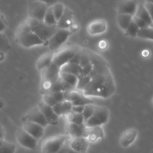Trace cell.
I'll use <instances>...</instances> for the list:
<instances>
[{
	"instance_id": "cell-28",
	"label": "cell",
	"mask_w": 153,
	"mask_h": 153,
	"mask_svg": "<svg viewBox=\"0 0 153 153\" xmlns=\"http://www.w3.org/2000/svg\"><path fill=\"white\" fill-rule=\"evenodd\" d=\"M60 70H61V72L73 74L74 76H77V77H79L80 76L81 73V67H79V65L70 64V63H68V64H65L63 67H61L60 68Z\"/></svg>"
},
{
	"instance_id": "cell-18",
	"label": "cell",
	"mask_w": 153,
	"mask_h": 153,
	"mask_svg": "<svg viewBox=\"0 0 153 153\" xmlns=\"http://www.w3.org/2000/svg\"><path fill=\"white\" fill-rule=\"evenodd\" d=\"M107 31V22L104 19H95L88 25V32L91 35H100Z\"/></svg>"
},
{
	"instance_id": "cell-37",
	"label": "cell",
	"mask_w": 153,
	"mask_h": 153,
	"mask_svg": "<svg viewBox=\"0 0 153 153\" xmlns=\"http://www.w3.org/2000/svg\"><path fill=\"white\" fill-rule=\"evenodd\" d=\"M132 20L135 22V24L137 25V27H138L140 29V28H146V27L149 26V25H148L145 21H143V19H140V18L137 17V16H133Z\"/></svg>"
},
{
	"instance_id": "cell-3",
	"label": "cell",
	"mask_w": 153,
	"mask_h": 153,
	"mask_svg": "<svg viewBox=\"0 0 153 153\" xmlns=\"http://www.w3.org/2000/svg\"><path fill=\"white\" fill-rule=\"evenodd\" d=\"M25 22L33 32L38 36L45 43L58 29L57 25L50 26L45 24L43 21H39L31 18H28Z\"/></svg>"
},
{
	"instance_id": "cell-26",
	"label": "cell",
	"mask_w": 153,
	"mask_h": 153,
	"mask_svg": "<svg viewBox=\"0 0 153 153\" xmlns=\"http://www.w3.org/2000/svg\"><path fill=\"white\" fill-rule=\"evenodd\" d=\"M132 18L133 16L131 15L118 13L117 16V25H119L121 29L126 31L130 22L132 21Z\"/></svg>"
},
{
	"instance_id": "cell-34",
	"label": "cell",
	"mask_w": 153,
	"mask_h": 153,
	"mask_svg": "<svg viewBox=\"0 0 153 153\" xmlns=\"http://www.w3.org/2000/svg\"><path fill=\"white\" fill-rule=\"evenodd\" d=\"M94 108H95V104L91 103V104H88L85 105V108H84L83 112H82V117L84 118L85 123L90 119L91 116H92L93 113L94 111Z\"/></svg>"
},
{
	"instance_id": "cell-32",
	"label": "cell",
	"mask_w": 153,
	"mask_h": 153,
	"mask_svg": "<svg viewBox=\"0 0 153 153\" xmlns=\"http://www.w3.org/2000/svg\"><path fill=\"white\" fill-rule=\"evenodd\" d=\"M43 22L45 24L48 25H50V26H54V25H57V22L56 19H55V16L53 14V12H52V6H49V8H48L47 11H46V14H45L44 19H43Z\"/></svg>"
},
{
	"instance_id": "cell-6",
	"label": "cell",
	"mask_w": 153,
	"mask_h": 153,
	"mask_svg": "<svg viewBox=\"0 0 153 153\" xmlns=\"http://www.w3.org/2000/svg\"><path fill=\"white\" fill-rule=\"evenodd\" d=\"M70 137L66 134L51 136L43 140L41 146L42 153H57L63 147Z\"/></svg>"
},
{
	"instance_id": "cell-43",
	"label": "cell",
	"mask_w": 153,
	"mask_h": 153,
	"mask_svg": "<svg viewBox=\"0 0 153 153\" xmlns=\"http://www.w3.org/2000/svg\"><path fill=\"white\" fill-rule=\"evenodd\" d=\"M41 1L47 4L49 6H52L53 4H56V3L61 2V0H28V1Z\"/></svg>"
},
{
	"instance_id": "cell-7",
	"label": "cell",
	"mask_w": 153,
	"mask_h": 153,
	"mask_svg": "<svg viewBox=\"0 0 153 153\" xmlns=\"http://www.w3.org/2000/svg\"><path fill=\"white\" fill-rule=\"evenodd\" d=\"M79 49V48L77 46H66L60 48L58 50L54 52L52 63L61 68V67L70 62Z\"/></svg>"
},
{
	"instance_id": "cell-41",
	"label": "cell",
	"mask_w": 153,
	"mask_h": 153,
	"mask_svg": "<svg viewBox=\"0 0 153 153\" xmlns=\"http://www.w3.org/2000/svg\"><path fill=\"white\" fill-rule=\"evenodd\" d=\"M143 5H144L145 8L146 9V10L149 13V16H150L151 19L153 21V4L149 2H145V4Z\"/></svg>"
},
{
	"instance_id": "cell-36",
	"label": "cell",
	"mask_w": 153,
	"mask_h": 153,
	"mask_svg": "<svg viewBox=\"0 0 153 153\" xmlns=\"http://www.w3.org/2000/svg\"><path fill=\"white\" fill-rule=\"evenodd\" d=\"M91 61V53L87 50H82V55H81L80 62H79V67H82L87 65Z\"/></svg>"
},
{
	"instance_id": "cell-27",
	"label": "cell",
	"mask_w": 153,
	"mask_h": 153,
	"mask_svg": "<svg viewBox=\"0 0 153 153\" xmlns=\"http://www.w3.org/2000/svg\"><path fill=\"white\" fill-rule=\"evenodd\" d=\"M60 78H61L64 82H65L66 83L68 84L72 88L76 89L78 84L77 76H74V75L73 74H70V73L60 72Z\"/></svg>"
},
{
	"instance_id": "cell-2",
	"label": "cell",
	"mask_w": 153,
	"mask_h": 153,
	"mask_svg": "<svg viewBox=\"0 0 153 153\" xmlns=\"http://www.w3.org/2000/svg\"><path fill=\"white\" fill-rule=\"evenodd\" d=\"M15 39L16 42L19 46L25 49L46 45V43L38 36L33 32L25 21L22 22L16 29Z\"/></svg>"
},
{
	"instance_id": "cell-42",
	"label": "cell",
	"mask_w": 153,
	"mask_h": 153,
	"mask_svg": "<svg viewBox=\"0 0 153 153\" xmlns=\"http://www.w3.org/2000/svg\"><path fill=\"white\" fill-rule=\"evenodd\" d=\"M84 108H85V105H76L72 107L71 111L74 112L76 114H82Z\"/></svg>"
},
{
	"instance_id": "cell-38",
	"label": "cell",
	"mask_w": 153,
	"mask_h": 153,
	"mask_svg": "<svg viewBox=\"0 0 153 153\" xmlns=\"http://www.w3.org/2000/svg\"><path fill=\"white\" fill-rule=\"evenodd\" d=\"M57 153H80V152H76L75 150H73L71 147L70 146L68 143V140L66 142L65 144L63 146V147L60 149Z\"/></svg>"
},
{
	"instance_id": "cell-35",
	"label": "cell",
	"mask_w": 153,
	"mask_h": 153,
	"mask_svg": "<svg viewBox=\"0 0 153 153\" xmlns=\"http://www.w3.org/2000/svg\"><path fill=\"white\" fill-rule=\"evenodd\" d=\"M139 29H140V28L137 27V25H136L135 22L132 20L130 22V24L128 25V26L127 27V28L126 29L125 31L126 33V34H128L130 37H135L137 36V33H138Z\"/></svg>"
},
{
	"instance_id": "cell-22",
	"label": "cell",
	"mask_w": 153,
	"mask_h": 153,
	"mask_svg": "<svg viewBox=\"0 0 153 153\" xmlns=\"http://www.w3.org/2000/svg\"><path fill=\"white\" fill-rule=\"evenodd\" d=\"M73 105L68 100H64L61 102L57 103L56 105L52 107V109L55 111V113L58 117L66 116L68 113H70L72 110Z\"/></svg>"
},
{
	"instance_id": "cell-33",
	"label": "cell",
	"mask_w": 153,
	"mask_h": 153,
	"mask_svg": "<svg viewBox=\"0 0 153 153\" xmlns=\"http://www.w3.org/2000/svg\"><path fill=\"white\" fill-rule=\"evenodd\" d=\"M66 6L64 4H62L61 2L56 3V4H53L52 6V12H53V14L55 16V19H56L57 22H58L62 16L63 13H64V10H65Z\"/></svg>"
},
{
	"instance_id": "cell-19",
	"label": "cell",
	"mask_w": 153,
	"mask_h": 153,
	"mask_svg": "<svg viewBox=\"0 0 153 153\" xmlns=\"http://www.w3.org/2000/svg\"><path fill=\"white\" fill-rule=\"evenodd\" d=\"M65 92H49L43 94L42 101L48 105L53 107L57 103L65 100Z\"/></svg>"
},
{
	"instance_id": "cell-21",
	"label": "cell",
	"mask_w": 153,
	"mask_h": 153,
	"mask_svg": "<svg viewBox=\"0 0 153 153\" xmlns=\"http://www.w3.org/2000/svg\"><path fill=\"white\" fill-rule=\"evenodd\" d=\"M73 24V13L69 7H66L61 19L58 20L57 26L61 29H70Z\"/></svg>"
},
{
	"instance_id": "cell-23",
	"label": "cell",
	"mask_w": 153,
	"mask_h": 153,
	"mask_svg": "<svg viewBox=\"0 0 153 153\" xmlns=\"http://www.w3.org/2000/svg\"><path fill=\"white\" fill-rule=\"evenodd\" d=\"M54 52H49L47 53L43 54L40 57L36 63V67L40 72L44 70L45 68L50 65L52 63V58H53Z\"/></svg>"
},
{
	"instance_id": "cell-25",
	"label": "cell",
	"mask_w": 153,
	"mask_h": 153,
	"mask_svg": "<svg viewBox=\"0 0 153 153\" xmlns=\"http://www.w3.org/2000/svg\"><path fill=\"white\" fill-rule=\"evenodd\" d=\"M73 89V88H72L68 84H67L61 78H59L58 80L52 85V86L49 89V92H66V91Z\"/></svg>"
},
{
	"instance_id": "cell-24",
	"label": "cell",
	"mask_w": 153,
	"mask_h": 153,
	"mask_svg": "<svg viewBox=\"0 0 153 153\" xmlns=\"http://www.w3.org/2000/svg\"><path fill=\"white\" fill-rule=\"evenodd\" d=\"M134 16H137V17H139L140 19H143V20L145 21L149 26H152V25L153 21L152 20V19H151L149 13H148V11L146 10V9L145 8L143 4H138Z\"/></svg>"
},
{
	"instance_id": "cell-31",
	"label": "cell",
	"mask_w": 153,
	"mask_h": 153,
	"mask_svg": "<svg viewBox=\"0 0 153 153\" xmlns=\"http://www.w3.org/2000/svg\"><path fill=\"white\" fill-rule=\"evenodd\" d=\"M16 146L13 143L4 140H0V153H15Z\"/></svg>"
},
{
	"instance_id": "cell-17",
	"label": "cell",
	"mask_w": 153,
	"mask_h": 153,
	"mask_svg": "<svg viewBox=\"0 0 153 153\" xmlns=\"http://www.w3.org/2000/svg\"><path fill=\"white\" fill-rule=\"evenodd\" d=\"M137 6L138 4L135 0H123L118 4L117 13L133 16L135 14Z\"/></svg>"
},
{
	"instance_id": "cell-15",
	"label": "cell",
	"mask_w": 153,
	"mask_h": 153,
	"mask_svg": "<svg viewBox=\"0 0 153 153\" xmlns=\"http://www.w3.org/2000/svg\"><path fill=\"white\" fill-rule=\"evenodd\" d=\"M138 135V131L134 128H127L120 137V145L123 148H128L133 144Z\"/></svg>"
},
{
	"instance_id": "cell-5",
	"label": "cell",
	"mask_w": 153,
	"mask_h": 153,
	"mask_svg": "<svg viewBox=\"0 0 153 153\" xmlns=\"http://www.w3.org/2000/svg\"><path fill=\"white\" fill-rule=\"evenodd\" d=\"M109 115L110 114L107 108L95 105V108L92 116L85 123V126L88 128L101 126L108 121Z\"/></svg>"
},
{
	"instance_id": "cell-12",
	"label": "cell",
	"mask_w": 153,
	"mask_h": 153,
	"mask_svg": "<svg viewBox=\"0 0 153 153\" xmlns=\"http://www.w3.org/2000/svg\"><path fill=\"white\" fill-rule=\"evenodd\" d=\"M37 107L39 108L40 111L44 116L46 122L48 123V125H58V123H59V117L55 113V111L52 109V107L46 105L43 101H40L37 104Z\"/></svg>"
},
{
	"instance_id": "cell-4",
	"label": "cell",
	"mask_w": 153,
	"mask_h": 153,
	"mask_svg": "<svg viewBox=\"0 0 153 153\" xmlns=\"http://www.w3.org/2000/svg\"><path fill=\"white\" fill-rule=\"evenodd\" d=\"M61 70L55 64L52 63L46 68L40 72L41 74V85L40 89L43 92L48 93L51 87L55 82H56L60 78Z\"/></svg>"
},
{
	"instance_id": "cell-39",
	"label": "cell",
	"mask_w": 153,
	"mask_h": 153,
	"mask_svg": "<svg viewBox=\"0 0 153 153\" xmlns=\"http://www.w3.org/2000/svg\"><path fill=\"white\" fill-rule=\"evenodd\" d=\"M82 49H79L78 50V52L75 54L74 56L73 57L71 60L70 61V64H77V65H79V62H80V58H81V55H82Z\"/></svg>"
},
{
	"instance_id": "cell-40",
	"label": "cell",
	"mask_w": 153,
	"mask_h": 153,
	"mask_svg": "<svg viewBox=\"0 0 153 153\" xmlns=\"http://www.w3.org/2000/svg\"><path fill=\"white\" fill-rule=\"evenodd\" d=\"M7 24L5 17H4L2 13H0V33L5 31V29L7 28Z\"/></svg>"
},
{
	"instance_id": "cell-14",
	"label": "cell",
	"mask_w": 153,
	"mask_h": 153,
	"mask_svg": "<svg viewBox=\"0 0 153 153\" xmlns=\"http://www.w3.org/2000/svg\"><path fill=\"white\" fill-rule=\"evenodd\" d=\"M24 121H30V122L39 124L44 128L48 126V123L46 122L44 116L40 111L39 108L37 107V105L28 111V112L25 116V120Z\"/></svg>"
},
{
	"instance_id": "cell-29",
	"label": "cell",
	"mask_w": 153,
	"mask_h": 153,
	"mask_svg": "<svg viewBox=\"0 0 153 153\" xmlns=\"http://www.w3.org/2000/svg\"><path fill=\"white\" fill-rule=\"evenodd\" d=\"M65 117L68 123L79 124V125L80 124H85V120H84L82 114H76L73 111H70Z\"/></svg>"
},
{
	"instance_id": "cell-8",
	"label": "cell",
	"mask_w": 153,
	"mask_h": 153,
	"mask_svg": "<svg viewBox=\"0 0 153 153\" xmlns=\"http://www.w3.org/2000/svg\"><path fill=\"white\" fill-rule=\"evenodd\" d=\"M72 34L70 29H61L58 28L56 32L47 40L46 45L51 51H57L63 46L64 43L68 40Z\"/></svg>"
},
{
	"instance_id": "cell-11",
	"label": "cell",
	"mask_w": 153,
	"mask_h": 153,
	"mask_svg": "<svg viewBox=\"0 0 153 153\" xmlns=\"http://www.w3.org/2000/svg\"><path fill=\"white\" fill-rule=\"evenodd\" d=\"M16 141L22 147L31 150H35L37 146V141L35 138L30 135L29 134L24 131L22 127L18 128L16 134Z\"/></svg>"
},
{
	"instance_id": "cell-44",
	"label": "cell",
	"mask_w": 153,
	"mask_h": 153,
	"mask_svg": "<svg viewBox=\"0 0 153 153\" xmlns=\"http://www.w3.org/2000/svg\"><path fill=\"white\" fill-rule=\"evenodd\" d=\"M4 129L2 127V126L0 124V140H4Z\"/></svg>"
},
{
	"instance_id": "cell-1",
	"label": "cell",
	"mask_w": 153,
	"mask_h": 153,
	"mask_svg": "<svg viewBox=\"0 0 153 153\" xmlns=\"http://www.w3.org/2000/svg\"><path fill=\"white\" fill-rule=\"evenodd\" d=\"M114 92V82L107 64L97 75L91 78L90 82L82 91L87 97H97L105 99L111 97Z\"/></svg>"
},
{
	"instance_id": "cell-10",
	"label": "cell",
	"mask_w": 153,
	"mask_h": 153,
	"mask_svg": "<svg viewBox=\"0 0 153 153\" xmlns=\"http://www.w3.org/2000/svg\"><path fill=\"white\" fill-rule=\"evenodd\" d=\"M64 94H65V100L70 101L73 106L86 105L88 104L94 103L91 99L84 95L82 91H79V90H70V91H66Z\"/></svg>"
},
{
	"instance_id": "cell-13",
	"label": "cell",
	"mask_w": 153,
	"mask_h": 153,
	"mask_svg": "<svg viewBox=\"0 0 153 153\" xmlns=\"http://www.w3.org/2000/svg\"><path fill=\"white\" fill-rule=\"evenodd\" d=\"M22 128L37 140L43 137L45 132L44 127L30 121H24Z\"/></svg>"
},
{
	"instance_id": "cell-16",
	"label": "cell",
	"mask_w": 153,
	"mask_h": 153,
	"mask_svg": "<svg viewBox=\"0 0 153 153\" xmlns=\"http://www.w3.org/2000/svg\"><path fill=\"white\" fill-rule=\"evenodd\" d=\"M88 128L85 126V124H76L68 123L67 126V130L68 136L71 138L76 137H86L88 135Z\"/></svg>"
},
{
	"instance_id": "cell-45",
	"label": "cell",
	"mask_w": 153,
	"mask_h": 153,
	"mask_svg": "<svg viewBox=\"0 0 153 153\" xmlns=\"http://www.w3.org/2000/svg\"><path fill=\"white\" fill-rule=\"evenodd\" d=\"M146 2H149V3H152L153 4V0H145Z\"/></svg>"
},
{
	"instance_id": "cell-30",
	"label": "cell",
	"mask_w": 153,
	"mask_h": 153,
	"mask_svg": "<svg viewBox=\"0 0 153 153\" xmlns=\"http://www.w3.org/2000/svg\"><path fill=\"white\" fill-rule=\"evenodd\" d=\"M137 37L144 40H153V26H148L144 28L139 29L137 33Z\"/></svg>"
},
{
	"instance_id": "cell-9",
	"label": "cell",
	"mask_w": 153,
	"mask_h": 153,
	"mask_svg": "<svg viewBox=\"0 0 153 153\" xmlns=\"http://www.w3.org/2000/svg\"><path fill=\"white\" fill-rule=\"evenodd\" d=\"M49 6L41 1H28V18L43 21L45 14Z\"/></svg>"
},
{
	"instance_id": "cell-20",
	"label": "cell",
	"mask_w": 153,
	"mask_h": 153,
	"mask_svg": "<svg viewBox=\"0 0 153 153\" xmlns=\"http://www.w3.org/2000/svg\"><path fill=\"white\" fill-rule=\"evenodd\" d=\"M68 143L73 150L80 153H86L89 145V142L86 137H70L68 140Z\"/></svg>"
}]
</instances>
